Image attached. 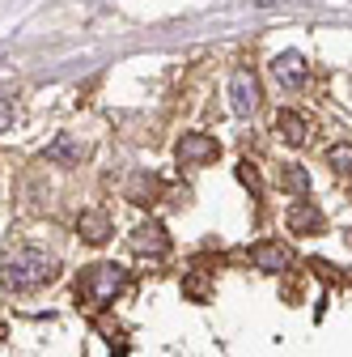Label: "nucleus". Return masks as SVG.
Listing matches in <instances>:
<instances>
[{
  "instance_id": "f257e3e1",
  "label": "nucleus",
  "mask_w": 352,
  "mask_h": 357,
  "mask_svg": "<svg viewBox=\"0 0 352 357\" xmlns=\"http://www.w3.org/2000/svg\"><path fill=\"white\" fill-rule=\"evenodd\" d=\"M56 255H47L42 247H13L5 251V259H0V281H5L9 289L26 294V289H38L47 285L56 277Z\"/></svg>"
},
{
  "instance_id": "f03ea898",
  "label": "nucleus",
  "mask_w": 352,
  "mask_h": 357,
  "mask_svg": "<svg viewBox=\"0 0 352 357\" xmlns=\"http://www.w3.org/2000/svg\"><path fill=\"white\" fill-rule=\"evenodd\" d=\"M123 285H127V268H119V264H94V268H85V273H81L77 294H81V302H90V306H106Z\"/></svg>"
},
{
  "instance_id": "7ed1b4c3",
  "label": "nucleus",
  "mask_w": 352,
  "mask_h": 357,
  "mask_svg": "<svg viewBox=\"0 0 352 357\" xmlns=\"http://www.w3.org/2000/svg\"><path fill=\"white\" fill-rule=\"evenodd\" d=\"M174 158L183 166H208V162L221 158V145H216V137H208V132H187V137L174 145Z\"/></svg>"
},
{
  "instance_id": "20e7f679",
  "label": "nucleus",
  "mask_w": 352,
  "mask_h": 357,
  "mask_svg": "<svg viewBox=\"0 0 352 357\" xmlns=\"http://www.w3.org/2000/svg\"><path fill=\"white\" fill-rule=\"evenodd\" d=\"M230 107L242 119L259 107V77L250 68H234V77H230Z\"/></svg>"
},
{
  "instance_id": "39448f33",
  "label": "nucleus",
  "mask_w": 352,
  "mask_h": 357,
  "mask_svg": "<svg viewBox=\"0 0 352 357\" xmlns=\"http://www.w3.org/2000/svg\"><path fill=\"white\" fill-rule=\"evenodd\" d=\"M127 247L136 251V255H166V251H170V234H166L161 221H145V226L131 230Z\"/></svg>"
},
{
  "instance_id": "423d86ee",
  "label": "nucleus",
  "mask_w": 352,
  "mask_h": 357,
  "mask_svg": "<svg viewBox=\"0 0 352 357\" xmlns=\"http://www.w3.org/2000/svg\"><path fill=\"white\" fill-rule=\"evenodd\" d=\"M272 77H276L280 89H301L305 77H310V64H305L297 52H280V56L272 60Z\"/></svg>"
},
{
  "instance_id": "0eeeda50",
  "label": "nucleus",
  "mask_w": 352,
  "mask_h": 357,
  "mask_svg": "<svg viewBox=\"0 0 352 357\" xmlns=\"http://www.w3.org/2000/svg\"><path fill=\"white\" fill-rule=\"evenodd\" d=\"M285 226H289L293 234H319V230H323V213H319L310 200H293L289 213H285Z\"/></svg>"
},
{
  "instance_id": "6e6552de",
  "label": "nucleus",
  "mask_w": 352,
  "mask_h": 357,
  "mask_svg": "<svg viewBox=\"0 0 352 357\" xmlns=\"http://www.w3.org/2000/svg\"><path fill=\"white\" fill-rule=\"evenodd\" d=\"M77 230H81V238H85V243L102 247V243L111 238V217H106V213H81Z\"/></svg>"
},
{
  "instance_id": "1a4fd4ad",
  "label": "nucleus",
  "mask_w": 352,
  "mask_h": 357,
  "mask_svg": "<svg viewBox=\"0 0 352 357\" xmlns=\"http://www.w3.org/2000/svg\"><path fill=\"white\" fill-rule=\"evenodd\" d=\"M250 259L259 264V268H268V273H285V268H289V251L280 247V243H259L255 251H250Z\"/></svg>"
},
{
  "instance_id": "9d476101",
  "label": "nucleus",
  "mask_w": 352,
  "mask_h": 357,
  "mask_svg": "<svg viewBox=\"0 0 352 357\" xmlns=\"http://www.w3.org/2000/svg\"><path fill=\"white\" fill-rule=\"evenodd\" d=\"M276 132H280V141H289V145H305V137H310V128H305V119L297 111H280L276 115Z\"/></svg>"
},
{
  "instance_id": "9b49d317",
  "label": "nucleus",
  "mask_w": 352,
  "mask_h": 357,
  "mask_svg": "<svg viewBox=\"0 0 352 357\" xmlns=\"http://www.w3.org/2000/svg\"><path fill=\"white\" fill-rule=\"evenodd\" d=\"M280 183L293 192V196H305L310 192V174H305L301 166H285V174H280Z\"/></svg>"
},
{
  "instance_id": "f8f14e48",
  "label": "nucleus",
  "mask_w": 352,
  "mask_h": 357,
  "mask_svg": "<svg viewBox=\"0 0 352 357\" xmlns=\"http://www.w3.org/2000/svg\"><path fill=\"white\" fill-rule=\"evenodd\" d=\"M327 166H335L339 174H352V145L344 141V145H331L327 149Z\"/></svg>"
},
{
  "instance_id": "ddd939ff",
  "label": "nucleus",
  "mask_w": 352,
  "mask_h": 357,
  "mask_svg": "<svg viewBox=\"0 0 352 357\" xmlns=\"http://www.w3.org/2000/svg\"><path fill=\"white\" fill-rule=\"evenodd\" d=\"M47 158H81V149H77V145H72L68 137H60V141H56V145L47 149Z\"/></svg>"
},
{
  "instance_id": "4468645a",
  "label": "nucleus",
  "mask_w": 352,
  "mask_h": 357,
  "mask_svg": "<svg viewBox=\"0 0 352 357\" xmlns=\"http://www.w3.org/2000/svg\"><path fill=\"white\" fill-rule=\"evenodd\" d=\"M9 123H13V102L0 98V132H9Z\"/></svg>"
}]
</instances>
